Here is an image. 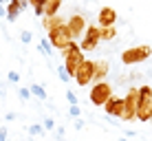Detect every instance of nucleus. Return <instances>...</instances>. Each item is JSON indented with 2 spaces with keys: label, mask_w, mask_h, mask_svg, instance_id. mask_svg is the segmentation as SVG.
Returning <instances> with one entry per match:
<instances>
[{
  "label": "nucleus",
  "mask_w": 152,
  "mask_h": 141,
  "mask_svg": "<svg viewBox=\"0 0 152 141\" xmlns=\"http://www.w3.org/2000/svg\"><path fill=\"white\" fill-rule=\"evenodd\" d=\"M62 137H64V128L60 126V128H57V139H62Z\"/></svg>",
  "instance_id": "nucleus-31"
},
{
  "label": "nucleus",
  "mask_w": 152,
  "mask_h": 141,
  "mask_svg": "<svg viewBox=\"0 0 152 141\" xmlns=\"http://www.w3.org/2000/svg\"><path fill=\"white\" fill-rule=\"evenodd\" d=\"M29 91H31V95H35V97H40V99H46V91H44L40 84H33Z\"/></svg>",
  "instance_id": "nucleus-17"
},
{
  "label": "nucleus",
  "mask_w": 152,
  "mask_h": 141,
  "mask_svg": "<svg viewBox=\"0 0 152 141\" xmlns=\"http://www.w3.org/2000/svg\"><path fill=\"white\" fill-rule=\"evenodd\" d=\"M60 0H51V2H44V18H55L57 9H60Z\"/></svg>",
  "instance_id": "nucleus-14"
},
{
  "label": "nucleus",
  "mask_w": 152,
  "mask_h": 141,
  "mask_svg": "<svg viewBox=\"0 0 152 141\" xmlns=\"http://www.w3.org/2000/svg\"><path fill=\"white\" fill-rule=\"evenodd\" d=\"M93 75H95V62L84 60V64L77 69L75 80H77V84H80V86H88V84L93 82Z\"/></svg>",
  "instance_id": "nucleus-7"
},
{
  "label": "nucleus",
  "mask_w": 152,
  "mask_h": 141,
  "mask_svg": "<svg viewBox=\"0 0 152 141\" xmlns=\"http://www.w3.org/2000/svg\"><path fill=\"white\" fill-rule=\"evenodd\" d=\"M137 106H139V88H130L128 95L124 97V113H121L124 121H130L137 117Z\"/></svg>",
  "instance_id": "nucleus-4"
},
{
  "label": "nucleus",
  "mask_w": 152,
  "mask_h": 141,
  "mask_svg": "<svg viewBox=\"0 0 152 141\" xmlns=\"http://www.w3.org/2000/svg\"><path fill=\"white\" fill-rule=\"evenodd\" d=\"M20 40H22L24 44H27V42H31V33H29V31H22V35H20Z\"/></svg>",
  "instance_id": "nucleus-25"
},
{
  "label": "nucleus",
  "mask_w": 152,
  "mask_h": 141,
  "mask_svg": "<svg viewBox=\"0 0 152 141\" xmlns=\"http://www.w3.org/2000/svg\"><path fill=\"white\" fill-rule=\"evenodd\" d=\"M7 139V128H0V141Z\"/></svg>",
  "instance_id": "nucleus-29"
},
{
  "label": "nucleus",
  "mask_w": 152,
  "mask_h": 141,
  "mask_svg": "<svg viewBox=\"0 0 152 141\" xmlns=\"http://www.w3.org/2000/svg\"><path fill=\"white\" fill-rule=\"evenodd\" d=\"M9 82H13V84H15V82H20V75H18V73H9Z\"/></svg>",
  "instance_id": "nucleus-26"
},
{
  "label": "nucleus",
  "mask_w": 152,
  "mask_h": 141,
  "mask_svg": "<svg viewBox=\"0 0 152 141\" xmlns=\"http://www.w3.org/2000/svg\"><path fill=\"white\" fill-rule=\"evenodd\" d=\"M84 64V53H82V49L80 51H75V53H69L64 57V69L66 73H69V77H73L75 80V75H77V69Z\"/></svg>",
  "instance_id": "nucleus-8"
},
{
  "label": "nucleus",
  "mask_w": 152,
  "mask_h": 141,
  "mask_svg": "<svg viewBox=\"0 0 152 141\" xmlns=\"http://www.w3.org/2000/svg\"><path fill=\"white\" fill-rule=\"evenodd\" d=\"M75 128H77V130L84 128V121H82V119H77V121H75Z\"/></svg>",
  "instance_id": "nucleus-30"
},
{
  "label": "nucleus",
  "mask_w": 152,
  "mask_h": 141,
  "mask_svg": "<svg viewBox=\"0 0 152 141\" xmlns=\"http://www.w3.org/2000/svg\"><path fill=\"white\" fill-rule=\"evenodd\" d=\"M99 27H95V24H88L86 27V33H84V40L80 42V49L82 51H93L95 46L99 44Z\"/></svg>",
  "instance_id": "nucleus-6"
},
{
  "label": "nucleus",
  "mask_w": 152,
  "mask_h": 141,
  "mask_svg": "<svg viewBox=\"0 0 152 141\" xmlns=\"http://www.w3.org/2000/svg\"><path fill=\"white\" fill-rule=\"evenodd\" d=\"M29 2H24V0H11V2L7 4V20L9 22H13L15 18H18V13L22 11V9H27Z\"/></svg>",
  "instance_id": "nucleus-12"
},
{
  "label": "nucleus",
  "mask_w": 152,
  "mask_h": 141,
  "mask_svg": "<svg viewBox=\"0 0 152 141\" xmlns=\"http://www.w3.org/2000/svg\"><path fill=\"white\" fill-rule=\"evenodd\" d=\"M46 40L51 42V46H55V49H60V51H66L71 46V42H73L69 29H66V22H60L55 29H51Z\"/></svg>",
  "instance_id": "nucleus-1"
},
{
  "label": "nucleus",
  "mask_w": 152,
  "mask_h": 141,
  "mask_svg": "<svg viewBox=\"0 0 152 141\" xmlns=\"http://www.w3.org/2000/svg\"><path fill=\"white\" fill-rule=\"evenodd\" d=\"M18 95H20V99H24V102H27V99L31 97V91H29V88H20Z\"/></svg>",
  "instance_id": "nucleus-22"
},
{
  "label": "nucleus",
  "mask_w": 152,
  "mask_h": 141,
  "mask_svg": "<svg viewBox=\"0 0 152 141\" xmlns=\"http://www.w3.org/2000/svg\"><path fill=\"white\" fill-rule=\"evenodd\" d=\"M150 55H152V49L148 44L132 46V49H128V51L121 53V62H124V64H139V62H145Z\"/></svg>",
  "instance_id": "nucleus-3"
},
{
  "label": "nucleus",
  "mask_w": 152,
  "mask_h": 141,
  "mask_svg": "<svg viewBox=\"0 0 152 141\" xmlns=\"http://www.w3.org/2000/svg\"><path fill=\"white\" fill-rule=\"evenodd\" d=\"M0 95H7V88H4L2 82H0Z\"/></svg>",
  "instance_id": "nucleus-32"
},
{
  "label": "nucleus",
  "mask_w": 152,
  "mask_h": 141,
  "mask_svg": "<svg viewBox=\"0 0 152 141\" xmlns=\"http://www.w3.org/2000/svg\"><path fill=\"white\" fill-rule=\"evenodd\" d=\"M115 35H117L115 27H108V29H99V38H102V40H113Z\"/></svg>",
  "instance_id": "nucleus-16"
},
{
  "label": "nucleus",
  "mask_w": 152,
  "mask_h": 141,
  "mask_svg": "<svg viewBox=\"0 0 152 141\" xmlns=\"http://www.w3.org/2000/svg\"><path fill=\"white\" fill-rule=\"evenodd\" d=\"M42 132H44V128H42L40 123H33V126H29V134H33V137H35V134H42Z\"/></svg>",
  "instance_id": "nucleus-20"
},
{
  "label": "nucleus",
  "mask_w": 152,
  "mask_h": 141,
  "mask_svg": "<svg viewBox=\"0 0 152 141\" xmlns=\"http://www.w3.org/2000/svg\"><path fill=\"white\" fill-rule=\"evenodd\" d=\"M33 9H35V15H44V0H35Z\"/></svg>",
  "instance_id": "nucleus-19"
},
{
  "label": "nucleus",
  "mask_w": 152,
  "mask_h": 141,
  "mask_svg": "<svg viewBox=\"0 0 152 141\" xmlns=\"http://www.w3.org/2000/svg\"><path fill=\"white\" fill-rule=\"evenodd\" d=\"M115 20H117V11L113 7H104L99 11V29H108L115 27Z\"/></svg>",
  "instance_id": "nucleus-10"
},
{
  "label": "nucleus",
  "mask_w": 152,
  "mask_h": 141,
  "mask_svg": "<svg viewBox=\"0 0 152 141\" xmlns=\"http://www.w3.org/2000/svg\"><path fill=\"white\" fill-rule=\"evenodd\" d=\"M57 75H60V80H62V82H69V80H71V77H69V73H66V69H64V66H60V69H57Z\"/></svg>",
  "instance_id": "nucleus-21"
},
{
  "label": "nucleus",
  "mask_w": 152,
  "mask_h": 141,
  "mask_svg": "<svg viewBox=\"0 0 152 141\" xmlns=\"http://www.w3.org/2000/svg\"><path fill=\"white\" fill-rule=\"evenodd\" d=\"M0 18H7V9L2 7V0H0Z\"/></svg>",
  "instance_id": "nucleus-28"
},
{
  "label": "nucleus",
  "mask_w": 152,
  "mask_h": 141,
  "mask_svg": "<svg viewBox=\"0 0 152 141\" xmlns=\"http://www.w3.org/2000/svg\"><path fill=\"white\" fill-rule=\"evenodd\" d=\"M66 99H69V104H71V106H77V97H75V93H73V91L66 93Z\"/></svg>",
  "instance_id": "nucleus-23"
},
{
  "label": "nucleus",
  "mask_w": 152,
  "mask_h": 141,
  "mask_svg": "<svg viewBox=\"0 0 152 141\" xmlns=\"http://www.w3.org/2000/svg\"><path fill=\"white\" fill-rule=\"evenodd\" d=\"M119 141H126V139H119Z\"/></svg>",
  "instance_id": "nucleus-33"
},
{
  "label": "nucleus",
  "mask_w": 152,
  "mask_h": 141,
  "mask_svg": "<svg viewBox=\"0 0 152 141\" xmlns=\"http://www.w3.org/2000/svg\"><path fill=\"white\" fill-rule=\"evenodd\" d=\"M51 49H53V46H51L49 40H42V42L38 44V51H40V53H44V55H51Z\"/></svg>",
  "instance_id": "nucleus-18"
},
{
  "label": "nucleus",
  "mask_w": 152,
  "mask_h": 141,
  "mask_svg": "<svg viewBox=\"0 0 152 141\" xmlns=\"http://www.w3.org/2000/svg\"><path fill=\"white\" fill-rule=\"evenodd\" d=\"M110 97H113V86L106 84V82H99L91 88V102L95 106H106Z\"/></svg>",
  "instance_id": "nucleus-5"
},
{
  "label": "nucleus",
  "mask_w": 152,
  "mask_h": 141,
  "mask_svg": "<svg viewBox=\"0 0 152 141\" xmlns=\"http://www.w3.org/2000/svg\"><path fill=\"white\" fill-rule=\"evenodd\" d=\"M60 22H62L60 18H44V20H42V24H44L46 33H49L51 29H55V27H57V24H60Z\"/></svg>",
  "instance_id": "nucleus-15"
},
{
  "label": "nucleus",
  "mask_w": 152,
  "mask_h": 141,
  "mask_svg": "<svg viewBox=\"0 0 152 141\" xmlns=\"http://www.w3.org/2000/svg\"><path fill=\"white\" fill-rule=\"evenodd\" d=\"M137 119L139 121H150L152 119V88L150 86H139Z\"/></svg>",
  "instance_id": "nucleus-2"
},
{
  "label": "nucleus",
  "mask_w": 152,
  "mask_h": 141,
  "mask_svg": "<svg viewBox=\"0 0 152 141\" xmlns=\"http://www.w3.org/2000/svg\"><path fill=\"white\" fill-rule=\"evenodd\" d=\"M66 29H69L71 38H77V35H84L86 33V20L82 15H71L69 22H66Z\"/></svg>",
  "instance_id": "nucleus-9"
},
{
  "label": "nucleus",
  "mask_w": 152,
  "mask_h": 141,
  "mask_svg": "<svg viewBox=\"0 0 152 141\" xmlns=\"http://www.w3.org/2000/svg\"><path fill=\"white\" fill-rule=\"evenodd\" d=\"M53 128H55V121L51 117H46L44 119V130H53Z\"/></svg>",
  "instance_id": "nucleus-24"
},
{
  "label": "nucleus",
  "mask_w": 152,
  "mask_h": 141,
  "mask_svg": "<svg viewBox=\"0 0 152 141\" xmlns=\"http://www.w3.org/2000/svg\"><path fill=\"white\" fill-rule=\"evenodd\" d=\"M71 115H73V117H77V119H80V106H71Z\"/></svg>",
  "instance_id": "nucleus-27"
},
{
  "label": "nucleus",
  "mask_w": 152,
  "mask_h": 141,
  "mask_svg": "<svg viewBox=\"0 0 152 141\" xmlns=\"http://www.w3.org/2000/svg\"><path fill=\"white\" fill-rule=\"evenodd\" d=\"M104 108H106V115H110V117H121V113H124V99L121 97H110Z\"/></svg>",
  "instance_id": "nucleus-11"
},
{
  "label": "nucleus",
  "mask_w": 152,
  "mask_h": 141,
  "mask_svg": "<svg viewBox=\"0 0 152 141\" xmlns=\"http://www.w3.org/2000/svg\"><path fill=\"white\" fill-rule=\"evenodd\" d=\"M106 75H108V64L106 62H95V75H93V80L99 84Z\"/></svg>",
  "instance_id": "nucleus-13"
}]
</instances>
